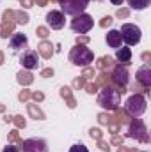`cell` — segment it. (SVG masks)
I'll return each instance as SVG.
<instances>
[{"label":"cell","instance_id":"cell-2","mask_svg":"<svg viewBox=\"0 0 151 152\" xmlns=\"http://www.w3.org/2000/svg\"><path fill=\"white\" fill-rule=\"evenodd\" d=\"M119 34H121L123 42H126L128 46H135V44H139L141 39H142L141 28H139L137 25H133V23H124V25L119 28Z\"/></svg>","mask_w":151,"mask_h":152},{"label":"cell","instance_id":"cell-14","mask_svg":"<svg viewBox=\"0 0 151 152\" xmlns=\"http://www.w3.org/2000/svg\"><path fill=\"white\" fill-rule=\"evenodd\" d=\"M128 76H130V75H128L126 67H123V66H119V67L114 71V80H115L119 85H123V87L128 83Z\"/></svg>","mask_w":151,"mask_h":152},{"label":"cell","instance_id":"cell-1","mask_svg":"<svg viewBox=\"0 0 151 152\" xmlns=\"http://www.w3.org/2000/svg\"><path fill=\"white\" fill-rule=\"evenodd\" d=\"M124 110H126V113L132 115V117H141V115H144V112L148 110V103H146L144 96L133 94V96H130V97L126 99Z\"/></svg>","mask_w":151,"mask_h":152},{"label":"cell","instance_id":"cell-3","mask_svg":"<svg viewBox=\"0 0 151 152\" xmlns=\"http://www.w3.org/2000/svg\"><path fill=\"white\" fill-rule=\"evenodd\" d=\"M61 4V12L66 16H78L82 12H85L89 0H59Z\"/></svg>","mask_w":151,"mask_h":152},{"label":"cell","instance_id":"cell-12","mask_svg":"<svg viewBox=\"0 0 151 152\" xmlns=\"http://www.w3.org/2000/svg\"><path fill=\"white\" fill-rule=\"evenodd\" d=\"M107 44L110 46V48H121V44H123V39H121V34H119V30H109L107 32Z\"/></svg>","mask_w":151,"mask_h":152},{"label":"cell","instance_id":"cell-5","mask_svg":"<svg viewBox=\"0 0 151 152\" xmlns=\"http://www.w3.org/2000/svg\"><path fill=\"white\" fill-rule=\"evenodd\" d=\"M70 27H71V30L76 32V34H87V32L94 27V20H93L91 14L82 12V14H78V16H73Z\"/></svg>","mask_w":151,"mask_h":152},{"label":"cell","instance_id":"cell-17","mask_svg":"<svg viewBox=\"0 0 151 152\" xmlns=\"http://www.w3.org/2000/svg\"><path fill=\"white\" fill-rule=\"evenodd\" d=\"M2 152H20V149L14 147V145H7V147H4V151Z\"/></svg>","mask_w":151,"mask_h":152},{"label":"cell","instance_id":"cell-8","mask_svg":"<svg viewBox=\"0 0 151 152\" xmlns=\"http://www.w3.org/2000/svg\"><path fill=\"white\" fill-rule=\"evenodd\" d=\"M21 151L23 152H48L46 142L41 138H29L21 143Z\"/></svg>","mask_w":151,"mask_h":152},{"label":"cell","instance_id":"cell-11","mask_svg":"<svg viewBox=\"0 0 151 152\" xmlns=\"http://www.w3.org/2000/svg\"><path fill=\"white\" fill-rule=\"evenodd\" d=\"M137 81L139 83H142L146 88H150L151 87V69L150 66L146 64V66H142L139 71H137Z\"/></svg>","mask_w":151,"mask_h":152},{"label":"cell","instance_id":"cell-10","mask_svg":"<svg viewBox=\"0 0 151 152\" xmlns=\"http://www.w3.org/2000/svg\"><path fill=\"white\" fill-rule=\"evenodd\" d=\"M9 46L13 48V51H21V50H27L29 46V37L21 32H14L13 37L9 41Z\"/></svg>","mask_w":151,"mask_h":152},{"label":"cell","instance_id":"cell-9","mask_svg":"<svg viewBox=\"0 0 151 152\" xmlns=\"http://www.w3.org/2000/svg\"><path fill=\"white\" fill-rule=\"evenodd\" d=\"M46 23L53 28V30H59L66 25V16L61 12V11H50L46 14Z\"/></svg>","mask_w":151,"mask_h":152},{"label":"cell","instance_id":"cell-15","mask_svg":"<svg viewBox=\"0 0 151 152\" xmlns=\"http://www.w3.org/2000/svg\"><path fill=\"white\" fill-rule=\"evenodd\" d=\"M150 4L151 0H128V5L135 11H144V9L150 7Z\"/></svg>","mask_w":151,"mask_h":152},{"label":"cell","instance_id":"cell-6","mask_svg":"<svg viewBox=\"0 0 151 152\" xmlns=\"http://www.w3.org/2000/svg\"><path fill=\"white\" fill-rule=\"evenodd\" d=\"M98 103L103 108H109V110L117 108V104H119V92L114 90V88H109V87L103 88L101 94H100V97H98Z\"/></svg>","mask_w":151,"mask_h":152},{"label":"cell","instance_id":"cell-16","mask_svg":"<svg viewBox=\"0 0 151 152\" xmlns=\"http://www.w3.org/2000/svg\"><path fill=\"white\" fill-rule=\"evenodd\" d=\"M70 152H89V149L85 145H82V143H76V145H73L70 149Z\"/></svg>","mask_w":151,"mask_h":152},{"label":"cell","instance_id":"cell-18","mask_svg":"<svg viewBox=\"0 0 151 152\" xmlns=\"http://www.w3.org/2000/svg\"><path fill=\"white\" fill-rule=\"evenodd\" d=\"M110 2H112L114 5H121V4H123L124 0H110Z\"/></svg>","mask_w":151,"mask_h":152},{"label":"cell","instance_id":"cell-7","mask_svg":"<svg viewBox=\"0 0 151 152\" xmlns=\"http://www.w3.org/2000/svg\"><path fill=\"white\" fill-rule=\"evenodd\" d=\"M20 64L23 69H38L39 67V55L36 50H23V53L20 55Z\"/></svg>","mask_w":151,"mask_h":152},{"label":"cell","instance_id":"cell-13","mask_svg":"<svg viewBox=\"0 0 151 152\" xmlns=\"http://www.w3.org/2000/svg\"><path fill=\"white\" fill-rule=\"evenodd\" d=\"M115 58H117L121 64L128 66L130 60H132V50H130V48H117V51H115Z\"/></svg>","mask_w":151,"mask_h":152},{"label":"cell","instance_id":"cell-4","mask_svg":"<svg viewBox=\"0 0 151 152\" xmlns=\"http://www.w3.org/2000/svg\"><path fill=\"white\" fill-rule=\"evenodd\" d=\"M70 60H71L73 66H87L94 60V55L85 46H75L70 53Z\"/></svg>","mask_w":151,"mask_h":152}]
</instances>
